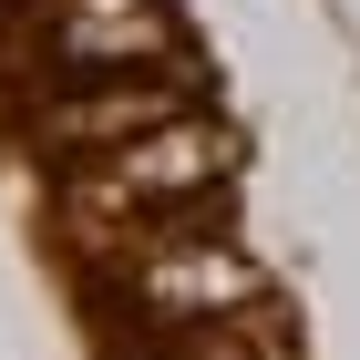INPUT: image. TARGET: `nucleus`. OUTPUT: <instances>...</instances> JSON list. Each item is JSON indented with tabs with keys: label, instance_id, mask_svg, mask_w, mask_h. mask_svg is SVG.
I'll use <instances>...</instances> for the list:
<instances>
[{
	"label": "nucleus",
	"instance_id": "obj_1",
	"mask_svg": "<svg viewBox=\"0 0 360 360\" xmlns=\"http://www.w3.org/2000/svg\"><path fill=\"white\" fill-rule=\"evenodd\" d=\"M217 165H226V144L206 134V124H175V134H155V144L134 134L113 155V175H83V206L93 217H134V206H165V195L217 186Z\"/></svg>",
	"mask_w": 360,
	"mask_h": 360
},
{
	"label": "nucleus",
	"instance_id": "obj_2",
	"mask_svg": "<svg viewBox=\"0 0 360 360\" xmlns=\"http://www.w3.org/2000/svg\"><path fill=\"white\" fill-rule=\"evenodd\" d=\"M155 124H165V83H113V93H93V103L52 113L62 144H113V134H155Z\"/></svg>",
	"mask_w": 360,
	"mask_h": 360
},
{
	"label": "nucleus",
	"instance_id": "obj_3",
	"mask_svg": "<svg viewBox=\"0 0 360 360\" xmlns=\"http://www.w3.org/2000/svg\"><path fill=\"white\" fill-rule=\"evenodd\" d=\"M248 288V268L226 248H195V257H165V268H144V309H226Z\"/></svg>",
	"mask_w": 360,
	"mask_h": 360
},
{
	"label": "nucleus",
	"instance_id": "obj_4",
	"mask_svg": "<svg viewBox=\"0 0 360 360\" xmlns=\"http://www.w3.org/2000/svg\"><path fill=\"white\" fill-rule=\"evenodd\" d=\"M155 52V21L144 11H93V21L62 31V62H144Z\"/></svg>",
	"mask_w": 360,
	"mask_h": 360
}]
</instances>
